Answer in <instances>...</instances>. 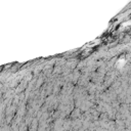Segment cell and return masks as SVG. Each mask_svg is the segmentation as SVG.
<instances>
[{"mask_svg": "<svg viewBox=\"0 0 131 131\" xmlns=\"http://www.w3.org/2000/svg\"><path fill=\"white\" fill-rule=\"evenodd\" d=\"M125 63H126V59H125V57H120L118 60H117V62H116V67L117 68H123L124 66H125Z\"/></svg>", "mask_w": 131, "mask_h": 131, "instance_id": "cell-1", "label": "cell"}]
</instances>
